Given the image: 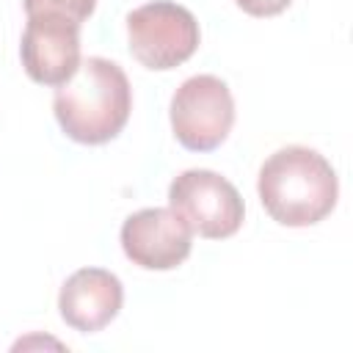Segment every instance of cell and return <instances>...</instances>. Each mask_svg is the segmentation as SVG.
<instances>
[{"label": "cell", "mask_w": 353, "mask_h": 353, "mask_svg": "<svg viewBox=\"0 0 353 353\" xmlns=\"http://www.w3.org/2000/svg\"><path fill=\"white\" fill-rule=\"evenodd\" d=\"M61 130L88 146L113 141L132 110V88L124 69L108 58H85L77 72L55 88L52 99Z\"/></svg>", "instance_id": "1"}, {"label": "cell", "mask_w": 353, "mask_h": 353, "mask_svg": "<svg viewBox=\"0 0 353 353\" xmlns=\"http://www.w3.org/2000/svg\"><path fill=\"white\" fill-rule=\"evenodd\" d=\"M256 190L265 212L276 223L312 226L336 207L339 179L320 152L309 146H284L262 163Z\"/></svg>", "instance_id": "2"}, {"label": "cell", "mask_w": 353, "mask_h": 353, "mask_svg": "<svg viewBox=\"0 0 353 353\" xmlns=\"http://www.w3.org/2000/svg\"><path fill=\"white\" fill-rule=\"evenodd\" d=\"M127 36L132 58L146 69H174L185 63L199 50V22L196 17L168 0L146 3L127 14Z\"/></svg>", "instance_id": "3"}, {"label": "cell", "mask_w": 353, "mask_h": 353, "mask_svg": "<svg viewBox=\"0 0 353 353\" xmlns=\"http://www.w3.org/2000/svg\"><path fill=\"white\" fill-rule=\"evenodd\" d=\"M168 207L207 240L232 237L245 215L237 188L207 168H188L168 185Z\"/></svg>", "instance_id": "4"}, {"label": "cell", "mask_w": 353, "mask_h": 353, "mask_svg": "<svg viewBox=\"0 0 353 353\" xmlns=\"http://www.w3.org/2000/svg\"><path fill=\"white\" fill-rule=\"evenodd\" d=\"M234 124V99L229 85L215 74L188 77L171 97V127L176 141L190 152L218 149Z\"/></svg>", "instance_id": "5"}, {"label": "cell", "mask_w": 353, "mask_h": 353, "mask_svg": "<svg viewBox=\"0 0 353 353\" xmlns=\"http://www.w3.org/2000/svg\"><path fill=\"white\" fill-rule=\"evenodd\" d=\"M19 55L33 83L58 88L80 66V22L63 14H30Z\"/></svg>", "instance_id": "6"}, {"label": "cell", "mask_w": 353, "mask_h": 353, "mask_svg": "<svg viewBox=\"0 0 353 353\" xmlns=\"http://www.w3.org/2000/svg\"><path fill=\"white\" fill-rule=\"evenodd\" d=\"M121 248L143 270H171L188 259L193 232L171 207H146L121 223Z\"/></svg>", "instance_id": "7"}, {"label": "cell", "mask_w": 353, "mask_h": 353, "mask_svg": "<svg viewBox=\"0 0 353 353\" xmlns=\"http://www.w3.org/2000/svg\"><path fill=\"white\" fill-rule=\"evenodd\" d=\"M124 287L116 273L105 268H80L74 270L58 295L61 317L69 328L80 334L102 331L121 309Z\"/></svg>", "instance_id": "8"}, {"label": "cell", "mask_w": 353, "mask_h": 353, "mask_svg": "<svg viewBox=\"0 0 353 353\" xmlns=\"http://www.w3.org/2000/svg\"><path fill=\"white\" fill-rule=\"evenodd\" d=\"M25 14H63L74 22H85L97 6V0H22Z\"/></svg>", "instance_id": "9"}, {"label": "cell", "mask_w": 353, "mask_h": 353, "mask_svg": "<svg viewBox=\"0 0 353 353\" xmlns=\"http://www.w3.org/2000/svg\"><path fill=\"white\" fill-rule=\"evenodd\" d=\"M237 8H243L251 17H276L281 14L292 0H234Z\"/></svg>", "instance_id": "10"}]
</instances>
